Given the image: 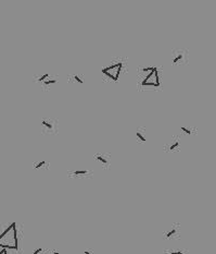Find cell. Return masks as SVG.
Here are the masks:
<instances>
[{
  "label": "cell",
  "instance_id": "1",
  "mask_svg": "<svg viewBox=\"0 0 216 254\" xmlns=\"http://www.w3.org/2000/svg\"><path fill=\"white\" fill-rule=\"evenodd\" d=\"M0 248L15 250L18 249V236H16V224L12 222L0 236Z\"/></svg>",
  "mask_w": 216,
  "mask_h": 254
},
{
  "label": "cell",
  "instance_id": "2",
  "mask_svg": "<svg viewBox=\"0 0 216 254\" xmlns=\"http://www.w3.org/2000/svg\"><path fill=\"white\" fill-rule=\"evenodd\" d=\"M145 75L141 79V85L142 86H153V87H159L160 86V76L159 71L154 67L145 68L141 70Z\"/></svg>",
  "mask_w": 216,
  "mask_h": 254
},
{
  "label": "cell",
  "instance_id": "3",
  "mask_svg": "<svg viewBox=\"0 0 216 254\" xmlns=\"http://www.w3.org/2000/svg\"><path fill=\"white\" fill-rule=\"evenodd\" d=\"M122 68H123V63L117 62V63H114V65L109 66V67L103 68V69H102V73L108 76L109 79L113 80V81H117V80L120 79L121 73H122Z\"/></svg>",
  "mask_w": 216,
  "mask_h": 254
},
{
  "label": "cell",
  "instance_id": "4",
  "mask_svg": "<svg viewBox=\"0 0 216 254\" xmlns=\"http://www.w3.org/2000/svg\"><path fill=\"white\" fill-rule=\"evenodd\" d=\"M173 53H174L172 57L173 63H182L186 58V53H184L182 50H177Z\"/></svg>",
  "mask_w": 216,
  "mask_h": 254
},
{
  "label": "cell",
  "instance_id": "5",
  "mask_svg": "<svg viewBox=\"0 0 216 254\" xmlns=\"http://www.w3.org/2000/svg\"><path fill=\"white\" fill-rule=\"evenodd\" d=\"M94 158H96V159L98 160L100 164L104 165V166H106V165H110V160H109V157H106L104 154H96V155H94Z\"/></svg>",
  "mask_w": 216,
  "mask_h": 254
},
{
  "label": "cell",
  "instance_id": "6",
  "mask_svg": "<svg viewBox=\"0 0 216 254\" xmlns=\"http://www.w3.org/2000/svg\"><path fill=\"white\" fill-rule=\"evenodd\" d=\"M42 127L44 128L45 131H49L51 132L53 130V123L51 122V120H48V119H44V120L42 121Z\"/></svg>",
  "mask_w": 216,
  "mask_h": 254
},
{
  "label": "cell",
  "instance_id": "7",
  "mask_svg": "<svg viewBox=\"0 0 216 254\" xmlns=\"http://www.w3.org/2000/svg\"><path fill=\"white\" fill-rule=\"evenodd\" d=\"M176 233H177V228H176V227H173V228H170V230L165 233V238L166 239H170V238H173Z\"/></svg>",
  "mask_w": 216,
  "mask_h": 254
},
{
  "label": "cell",
  "instance_id": "8",
  "mask_svg": "<svg viewBox=\"0 0 216 254\" xmlns=\"http://www.w3.org/2000/svg\"><path fill=\"white\" fill-rule=\"evenodd\" d=\"M136 135H137V139H138L139 141H141V142H146L145 130L138 129V130H137V133H136Z\"/></svg>",
  "mask_w": 216,
  "mask_h": 254
},
{
  "label": "cell",
  "instance_id": "9",
  "mask_svg": "<svg viewBox=\"0 0 216 254\" xmlns=\"http://www.w3.org/2000/svg\"><path fill=\"white\" fill-rule=\"evenodd\" d=\"M57 79H53V78H51V76H49L48 79H46L44 82H42V85L44 86H49V85H53V84L57 83Z\"/></svg>",
  "mask_w": 216,
  "mask_h": 254
},
{
  "label": "cell",
  "instance_id": "10",
  "mask_svg": "<svg viewBox=\"0 0 216 254\" xmlns=\"http://www.w3.org/2000/svg\"><path fill=\"white\" fill-rule=\"evenodd\" d=\"M47 165V163L45 160H42V162H38V163H35L34 164V168L35 169H42L45 166Z\"/></svg>",
  "mask_w": 216,
  "mask_h": 254
},
{
  "label": "cell",
  "instance_id": "11",
  "mask_svg": "<svg viewBox=\"0 0 216 254\" xmlns=\"http://www.w3.org/2000/svg\"><path fill=\"white\" fill-rule=\"evenodd\" d=\"M88 172H89L88 170H75L73 173L76 176H85V175H88Z\"/></svg>",
  "mask_w": 216,
  "mask_h": 254
},
{
  "label": "cell",
  "instance_id": "12",
  "mask_svg": "<svg viewBox=\"0 0 216 254\" xmlns=\"http://www.w3.org/2000/svg\"><path fill=\"white\" fill-rule=\"evenodd\" d=\"M49 76H50V74H49V73H46V74H44V75L39 76L38 79H37V81H38L39 83H42V82H44L45 80H46V79H48Z\"/></svg>",
  "mask_w": 216,
  "mask_h": 254
},
{
  "label": "cell",
  "instance_id": "13",
  "mask_svg": "<svg viewBox=\"0 0 216 254\" xmlns=\"http://www.w3.org/2000/svg\"><path fill=\"white\" fill-rule=\"evenodd\" d=\"M178 146H179V141H176L174 144H172V145L170 146V150H174L175 148H177Z\"/></svg>",
  "mask_w": 216,
  "mask_h": 254
},
{
  "label": "cell",
  "instance_id": "14",
  "mask_svg": "<svg viewBox=\"0 0 216 254\" xmlns=\"http://www.w3.org/2000/svg\"><path fill=\"white\" fill-rule=\"evenodd\" d=\"M182 131H184L187 134H191V129L188 127H182Z\"/></svg>",
  "mask_w": 216,
  "mask_h": 254
},
{
  "label": "cell",
  "instance_id": "15",
  "mask_svg": "<svg viewBox=\"0 0 216 254\" xmlns=\"http://www.w3.org/2000/svg\"><path fill=\"white\" fill-rule=\"evenodd\" d=\"M73 79L75 80L76 82H78L79 84H83V83H84V81H83V80H82L78 75H74V76H73Z\"/></svg>",
  "mask_w": 216,
  "mask_h": 254
},
{
  "label": "cell",
  "instance_id": "16",
  "mask_svg": "<svg viewBox=\"0 0 216 254\" xmlns=\"http://www.w3.org/2000/svg\"><path fill=\"white\" fill-rule=\"evenodd\" d=\"M167 254H182V251H180V250H178V251H168Z\"/></svg>",
  "mask_w": 216,
  "mask_h": 254
},
{
  "label": "cell",
  "instance_id": "17",
  "mask_svg": "<svg viewBox=\"0 0 216 254\" xmlns=\"http://www.w3.org/2000/svg\"><path fill=\"white\" fill-rule=\"evenodd\" d=\"M40 252H42V248H38V249L35 250V251L33 252V254H39Z\"/></svg>",
  "mask_w": 216,
  "mask_h": 254
},
{
  "label": "cell",
  "instance_id": "18",
  "mask_svg": "<svg viewBox=\"0 0 216 254\" xmlns=\"http://www.w3.org/2000/svg\"><path fill=\"white\" fill-rule=\"evenodd\" d=\"M0 254H8V251H7V249H1L0 250Z\"/></svg>",
  "mask_w": 216,
  "mask_h": 254
},
{
  "label": "cell",
  "instance_id": "19",
  "mask_svg": "<svg viewBox=\"0 0 216 254\" xmlns=\"http://www.w3.org/2000/svg\"><path fill=\"white\" fill-rule=\"evenodd\" d=\"M84 254H92V252L91 251H88V250H87V251L84 252Z\"/></svg>",
  "mask_w": 216,
  "mask_h": 254
},
{
  "label": "cell",
  "instance_id": "20",
  "mask_svg": "<svg viewBox=\"0 0 216 254\" xmlns=\"http://www.w3.org/2000/svg\"><path fill=\"white\" fill-rule=\"evenodd\" d=\"M52 254H59V253H58V252H54V253H52Z\"/></svg>",
  "mask_w": 216,
  "mask_h": 254
}]
</instances>
